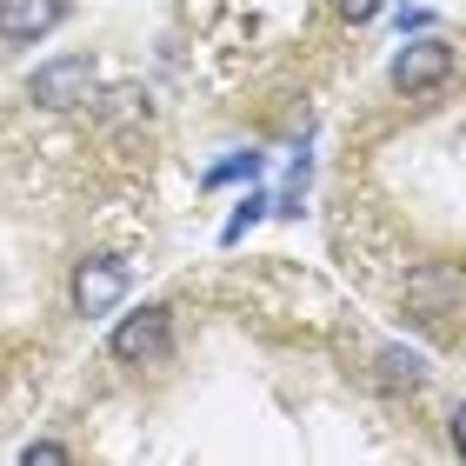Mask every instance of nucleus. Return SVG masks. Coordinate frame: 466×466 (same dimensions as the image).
<instances>
[{
  "mask_svg": "<svg viewBox=\"0 0 466 466\" xmlns=\"http://www.w3.org/2000/svg\"><path fill=\"white\" fill-rule=\"evenodd\" d=\"M253 174H260V154H240V160L214 167V174H207V187H227V180H253Z\"/></svg>",
  "mask_w": 466,
  "mask_h": 466,
  "instance_id": "9",
  "label": "nucleus"
},
{
  "mask_svg": "<svg viewBox=\"0 0 466 466\" xmlns=\"http://www.w3.org/2000/svg\"><path fill=\"white\" fill-rule=\"evenodd\" d=\"M407 313H413V320H427V327L466 313V267H453V260H420L407 273Z\"/></svg>",
  "mask_w": 466,
  "mask_h": 466,
  "instance_id": "1",
  "label": "nucleus"
},
{
  "mask_svg": "<svg viewBox=\"0 0 466 466\" xmlns=\"http://www.w3.org/2000/svg\"><path fill=\"white\" fill-rule=\"evenodd\" d=\"M267 207H273L267 194H247V200H240V214H233V220H227V233H220V240L233 247V240H240V233H247L253 220H260V214H267Z\"/></svg>",
  "mask_w": 466,
  "mask_h": 466,
  "instance_id": "8",
  "label": "nucleus"
},
{
  "mask_svg": "<svg viewBox=\"0 0 466 466\" xmlns=\"http://www.w3.org/2000/svg\"><path fill=\"white\" fill-rule=\"evenodd\" d=\"M340 14L353 20V27H367V20L380 14V0H340Z\"/></svg>",
  "mask_w": 466,
  "mask_h": 466,
  "instance_id": "11",
  "label": "nucleus"
},
{
  "mask_svg": "<svg viewBox=\"0 0 466 466\" xmlns=\"http://www.w3.org/2000/svg\"><path fill=\"white\" fill-rule=\"evenodd\" d=\"M20 460H27V466H67V447H60V440H34Z\"/></svg>",
  "mask_w": 466,
  "mask_h": 466,
  "instance_id": "10",
  "label": "nucleus"
},
{
  "mask_svg": "<svg viewBox=\"0 0 466 466\" xmlns=\"http://www.w3.org/2000/svg\"><path fill=\"white\" fill-rule=\"evenodd\" d=\"M447 74H453V47H447L440 34L407 40V47L393 54V87H400V94H427V87H440Z\"/></svg>",
  "mask_w": 466,
  "mask_h": 466,
  "instance_id": "4",
  "label": "nucleus"
},
{
  "mask_svg": "<svg viewBox=\"0 0 466 466\" xmlns=\"http://www.w3.org/2000/svg\"><path fill=\"white\" fill-rule=\"evenodd\" d=\"M120 293H127V260L120 253H94V260H80L74 267V313H107L120 307Z\"/></svg>",
  "mask_w": 466,
  "mask_h": 466,
  "instance_id": "3",
  "label": "nucleus"
},
{
  "mask_svg": "<svg viewBox=\"0 0 466 466\" xmlns=\"http://www.w3.org/2000/svg\"><path fill=\"white\" fill-rule=\"evenodd\" d=\"M447 433H453V447L466 453V400H460V407H453V420H447Z\"/></svg>",
  "mask_w": 466,
  "mask_h": 466,
  "instance_id": "12",
  "label": "nucleus"
},
{
  "mask_svg": "<svg viewBox=\"0 0 466 466\" xmlns=\"http://www.w3.org/2000/svg\"><path fill=\"white\" fill-rule=\"evenodd\" d=\"M60 20H67V0H0V40H14V47L47 40Z\"/></svg>",
  "mask_w": 466,
  "mask_h": 466,
  "instance_id": "6",
  "label": "nucleus"
},
{
  "mask_svg": "<svg viewBox=\"0 0 466 466\" xmlns=\"http://www.w3.org/2000/svg\"><path fill=\"white\" fill-rule=\"evenodd\" d=\"M380 380H387V387H420V380H427V360L407 353V347H387L380 353Z\"/></svg>",
  "mask_w": 466,
  "mask_h": 466,
  "instance_id": "7",
  "label": "nucleus"
},
{
  "mask_svg": "<svg viewBox=\"0 0 466 466\" xmlns=\"http://www.w3.org/2000/svg\"><path fill=\"white\" fill-rule=\"evenodd\" d=\"M94 94V60L87 54H60L47 67H34V100L40 107H80Z\"/></svg>",
  "mask_w": 466,
  "mask_h": 466,
  "instance_id": "5",
  "label": "nucleus"
},
{
  "mask_svg": "<svg viewBox=\"0 0 466 466\" xmlns=\"http://www.w3.org/2000/svg\"><path fill=\"white\" fill-rule=\"evenodd\" d=\"M107 347H114L120 367H154V360L174 353V320H167V307H140V313H127L114 327Z\"/></svg>",
  "mask_w": 466,
  "mask_h": 466,
  "instance_id": "2",
  "label": "nucleus"
}]
</instances>
